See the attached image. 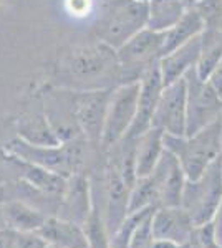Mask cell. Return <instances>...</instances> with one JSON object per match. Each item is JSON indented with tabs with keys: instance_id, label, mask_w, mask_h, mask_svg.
I'll return each mask as SVG.
<instances>
[{
	"instance_id": "obj_25",
	"label": "cell",
	"mask_w": 222,
	"mask_h": 248,
	"mask_svg": "<svg viewBox=\"0 0 222 248\" xmlns=\"http://www.w3.org/2000/svg\"><path fill=\"white\" fill-rule=\"evenodd\" d=\"M83 230L88 240V248H111V235L108 232L104 215L100 210L96 201L93 202V209L83 223Z\"/></svg>"
},
{
	"instance_id": "obj_33",
	"label": "cell",
	"mask_w": 222,
	"mask_h": 248,
	"mask_svg": "<svg viewBox=\"0 0 222 248\" xmlns=\"http://www.w3.org/2000/svg\"><path fill=\"white\" fill-rule=\"evenodd\" d=\"M76 5L73 7V10L75 14H78V15H82V12H85V10H88V3H90V0H76Z\"/></svg>"
},
{
	"instance_id": "obj_28",
	"label": "cell",
	"mask_w": 222,
	"mask_h": 248,
	"mask_svg": "<svg viewBox=\"0 0 222 248\" xmlns=\"http://www.w3.org/2000/svg\"><path fill=\"white\" fill-rule=\"evenodd\" d=\"M14 248H50L48 243L40 237L38 232L35 233H20L17 235V242Z\"/></svg>"
},
{
	"instance_id": "obj_1",
	"label": "cell",
	"mask_w": 222,
	"mask_h": 248,
	"mask_svg": "<svg viewBox=\"0 0 222 248\" xmlns=\"http://www.w3.org/2000/svg\"><path fill=\"white\" fill-rule=\"evenodd\" d=\"M62 71L85 90H103L121 85V65L118 51L100 42L76 46L63 58Z\"/></svg>"
},
{
	"instance_id": "obj_35",
	"label": "cell",
	"mask_w": 222,
	"mask_h": 248,
	"mask_svg": "<svg viewBox=\"0 0 222 248\" xmlns=\"http://www.w3.org/2000/svg\"><path fill=\"white\" fill-rule=\"evenodd\" d=\"M183 2H184V5L188 7V9H194V7L199 5L203 0H183Z\"/></svg>"
},
{
	"instance_id": "obj_31",
	"label": "cell",
	"mask_w": 222,
	"mask_h": 248,
	"mask_svg": "<svg viewBox=\"0 0 222 248\" xmlns=\"http://www.w3.org/2000/svg\"><path fill=\"white\" fill-rule=\"evenodd\" d=\"M207 79L211 81V85L217 90V93L222 96V60L217 63V66L214 68V71Z\"/></svg>"
},
{
	"instance_id": "obj_3",
	"label": "cell",
	"mask_w": 222,
	"mask_h": 248,
	"mask_svg": "<svg viewBox=\"0 0 222 248\" xmlns=\"http://www.w3.org/2000/svg\"><path fill=\"white\" fill-rule=\"evenodd\" d=\"M88 144L90 142L85 139V136H78L60 146H34L18 138L9 144L7 151L22 161L58 172L70 179L71 175L80 174L82 170L85 162V146Z\"/></svg>"
},
{
	"instance_id": "obj_20",
	"label": "cell",
	"mask_w": 222,
	"mask_h": 248,
	"mask_svg": "<svg viewBox=\"0 0 222 248\" xmlns=\"http://www.w3.org/2000/svg\"><path fill=\"white\" fill-rule=\"evenodd\" d=\"M164 154V131L151 127L136 139V175L146 177L156 169Z\"/></svg>"
},
{
	"instance_id": "obj_8",
	"label": "cell",
	"mask_w": 222,
	"mask_h": 248,
	"mask_svg": "<svg viewBox=\"0 0 222 248\" xmlns=\"http://www.w3.org/2000/svg\"><path fill=\"white\" fill-rule=\"evenodd\" d=\"M139 90V81L124 83L113 88L102 138V147L104 151H110L126 138L138 111Z\"/></svg>"
},
{
	"instance_id": "obj_16",
	"label": "cell",
	"mask_w": 222,
	"mask_h": 248,
	"mask_svg": "<svg viewBox=\"0 0 222 248\" xmlns=\"http://www.w3.org/2000/svg\"><path fill=\"white\" fill-rule=\"evenodd\" d=\"M201 55H203V35L192 38L191 42L184 43L171 53L164 55L159 60V70L164 86L184 78L192 68H197Z\"/></svg>"
},
{
	"instance_id": "obj_27",
	"label": "cell",
	"mask_w": 222,
	"mask_h": 248,
	"mask_svg": "<svg viewBox=\"0 0 222 248\" xmlns=\"http://www.w3.org/2000/svg\"><path fill=\"white\" fill-rule=\"evenodd\" d=\"M191 248H222L216 240L211 222L196 227L191 238Z\"/></svg>"
},
{
	"instance_id": "obj_26",
	"label": "cell",
	"mask_w": 222,
	"mask_h": 248,
	"mask_svg": "<svg viewBox=\"0 0 222 248\" xmlns=\"http://www.w3.org/2000/svg\"><path fill=\"white\" fill-rule=\"evenodd\" d=\"M222 60V33L219 31H205L203 33V55H201L197 73L201 78L207 79Z\"/></svg>"
},
{
	"instance_id": "obj_13",
	"label": "cell",
	"mask_w": 222,
	"mask_h": 248,
	"mask_svg": "<svg viewBox=\"0 0 222 248\" xmlns=\"http://www.w3.org/2000/svg\"><path fill=\"white\" fill-rule=\"evenodd\" d=\"M194 222L183 207H157L153 214L154 242H171L177 245L191 243Z\"/></svg>"
},
{
	"instance_id": "obj_29",
	"label": "cell",
	"mask_w": 222,
	"mask_h": 248,
	"mask_svg": "<svg viewBox=\"0 0 222 248\" xmlns=\"http://www.w3.org/2000/svg\"><path fill=\"white\" fill-rule=\"evenodd\" d=\"M18 232L10 229V227H3L0 229V248H14L17 242Z\"/></svg>"
},
{
	"instance_id": "obj_24",
	"label": "cell",
	"mask_w": 222,
	"mask_h": 248,
	"mask_svg": "<svg viewBox=\"0 0 222 248\" xmlns=\"http://www.w3.org/2000/svg\"><path fill=\"white\" fill-rule=\"evenodd\" d=\"M161 205V194L154 175L139 177L131 187L130 192V214L138 212L148 207H159Z\"/></svg>"
},
{
	"instance_id": "obj_7",
	"label": "cell",
	"mask_w": 222,
	"mask_h": 248,
	"mask_svg": "<svg viewBox=\"0 0 222 248\" xmlns=\"http://www.w3.org/2000/svg\"><path fill=\"white\" fill-rule=\"evenodd\" d=\"M188 85V133L192 136L222 119V96L209 79L201 78L197 68L186 75Z\"/></svg>"
},
{
	"instance_id": "obj_5",
	"label": "cell",
	"mask_w": 222,
	"mask_h": 248,
	"mask_svg": "<svg viewBox=\"0 0 222 248\" xmlns=\"http://www.w3.org/2000/svg\"><path fill=\"white\" fill-rule=\"evenodd\" d=\"M222 203V159H216L196 181L186 182L181 207L196 227L209 223Z\"/></svg>"
},
{
	"instance_id": "obj_10",
	"label": "cell",
	"mask_w": 222,
	"mask_h": 248,
	"mask_svg": "<svg viewBox=\"0 0 222 248\" xmlns=\"http://www.w3.org/2000/svg\"><path fill=\"white\" fill-rule=\"evenodd\" d=\"M153 127H159L166 134L186 136L188 133V85L186 78L166 85L161 93Z\"/></svg>"
},
{
	"instance_id": "obj_22",
	"label": "cell",
	"mask_w": 222,
	"mask_h": 248,
	"mask_svg": "<svg viewBox=\"0 0 222 248\" xmlns=\"http://www.w3.org/2000/svg\"><path fill=\"white\" fill-rule=\"evenodd\" d=\"M3 212H5L7 227L20 232V233H35L42 229L48 218V215L43 214L42 210L20 201L5 202Z\"/></svg>"
},
{
	"instance_id": "obj_4",
	"label": "cell",
	"mask_w": 222,
	"mask_h": 248,
	"mask_svg": "<svg viewBox=\"0 0 222 248\" xmlns=\"http://www.w3.org/2000/svg\"><path fill=\"white\" fill-rule=\"evenodd\" d=\"M148 27L146 0H110L96 27L100 42L118 50Z\"/></svg>"
},
{
	"instance_id": "obj_36",
	"label": "cell",
	"mask_w": 222,
	"mask_h": 248,
	"mask_svg": "<svg viewBox=\"0 0 222 248\" xmlns=\"http://www.w3.org/2000/svg\"><path fill=\"white\" fill-rule=\"evenodd\" d=\"M7 227V220H5V212H3V205H0V229Z\"/></svg>"
},
{
	"instance_id": "obj_14",
	"label": "cell",
	"mask_w": 222,
	"mask_h": 248,
	"mask_svg": "<svg viewBox=\"0 0 222 248\" xmlns=\"http://www.w3.org/2000/svg\"><path fill=\"white\" fill-rule=\"evenodd\" d=\"M161 194L159 207H181L183 202L184 186L188 182L186 172L181 166L179 159L164 147V154L153 170Z\"/></svg>"
},
{
	"instance_id": "obj_32",
	"label": "cell",
	"mask_w": 222,
	"mask_h": 248,
	"mask_svg": "<svg viewBox=\"0 0 222 248\" xmlns=\"http://www.w3.org/2000/svg\"><path fill=\"white\" fill-rule=\"evenodd\" d=\"M151 248H191V243H188V245H177V243H171V242H154Z\"/></svg>"
},
{
	"instance_id": "obj_12",
	"label": "cell",
	"mask_w": 222,
	"mask_h": 248,
	"mask_svg": "<svg viewBox=\"0 0 222 248\" xmlns=\"http://www.w3.org/2000/svg\"><path fill=\"white\" fill-rule=\"evenodd\" d=\"M130 192L131 187L124 182L121 175L120 166L115 155H111L106 164L104 174V195H106V207H104V222H106L110 235L115 233L130 214Z\"/></svg>"
},
{
	"instance_id": "obj_2",
	"label": "cell",
	"mask_w": 222,
	"mask_h": 248,
	"mask_svg": "<svg viewBox=\"0 0 222 248\" xmlns=\"http://www.w3.org/2000/svg\"><path fill=\"white\" fill-rule=\"evenodd\" d=\"M164 147L179 159L189 181H196L222 154V119L192 136L164 133Z\"/></svg>"
},
{
	"instance_id": "obj_9",
	"label": "cell",
	"mask_w": 222,
	"mask_h": 248,
	"mask_svg": "<svg viewBox=\"0 0 222 248\" xmlns=\"http://www.w3.org/2000/svg\"><path fill=\"white\" fill-rule=\"evenodd\" d=\"M113 88L75 91V118L88 142L102 146L104 121Z\"/></svg>"
},
{
	"instance_id": "obj_19",
	"label": "cell",
	"mask_w": 222,
	"mask_h": 248,
	"mask_svg": "<svg viewBox=\"0 0 222 248\" xmlns=\"http://www.w3.org/2000/svg\"><path fill=\"white\" fill-rule=\"evenodd\" d=\"M205 25H207V22H205L203 14L196 7L194 9H188L183 15V18L174 27H171L169 30L164 31L163 57L174 51L176 48L183 46L184 43L191 42L192 38L201 37L204 33V30L207 29Z\"/></svg>"
},
{
	"instance_id": "obj_15",
	"label": "cell",
	"mask_w": 222,
	"mask_h": 248,
	"mask_svg": "<svg viewBox=\"0 0 222 248\" xmlns=\"http://www.w3.org/2000/svg\"><path fill=\"white\" fill-rule=\"evenodd\" d=\"M93 202H95V195H93L90 179L82 175V172L71 175L68 179L65 194L60 199L58 217L71 220L83 227L93 209Z\"/></svg>"
},
{
	"instance_id": "obj_21",
	"label": "cell",
	"mask_w": 222,
	"mask_h": 248,
	"mask_svg": "<svg viewBox=\"0 0 222 248\" xmlns=\"http://www.w3.org/2000/svg\"><path fill=\"white\" fill-rule=\"evenodd\" d=\"M18 138L34 146H60L63 144L56 136L53 126L45 113H32L18 121Z\"/></svg>"
},
{
	"instance_id": "obj_6",
	"label": "cell",
	"mask_w": 222,
	"mask_h": 248,
	"mask_svg": "<svg viewBox=\"0 0 222 248\" xmlns=\"http://www.w3.org/2000/svg\"><path fill=\"white\" fill-rule=\"evenodd\" d=\"M164 31L143 29L120 46L118 60L121 65V85L139 81L149 66L159 63L163 58Z\"/></svg>"
},
{
	"instance_id": "obj_34",
	"label": "cell",
	"mask_w": 222,
	"mask_h": 248,
	"mask_svg": "<svg viewBox=\"0 0 222 248\" xmlns=\"http://www.w3.org/2000/svg\"><path fill=\"white\" fill-rule=\"evenodd\" d=\"M5 202H7V187L5 184L0 182V205H3Z\"/></svg>"
},
{
	"instance_id": "obj_37",
	"label": "cell",
	"mask_w": 222,
	"mask_h": 248,
	"mask_svg": "<svg viewBox=\"0 0 222 248\" xmlns=\"http://www.w3.org/2000/svg\"><path fill=\"white\" fill-rule=\"evenodd\" d=\"M221 159H222V154H221Z\"/></svg>"
},
{
	"instance_id": "obj_23",
	"label": "cell",
	"mask_w": 222,
	"mask_h": 248,
	"mask_svg": "<svg viewBox=\"0 0 222 248\" xmlns=\"http://www.w3.org/2000/svg\"><path fill=\"white\" fill-rule=\"evenodd\" d=\"M148 2V29L166 31L174 27L188 7L183 0H146Z\"/></svg>"
},
{
	"instance_id": "obj_18",
	"label": "cell",
	"mask_w": 222,
	"mask_h": 248,
	"mask_svg": "<svg viewBox=\"0 0 222 248\" xmlns=\"http://www.w3.org/2000/svg\"><path fill=\"white\" fill-rule=\"evenodd\" d=\"M10 155V161H14L17 166L20 167L23 174V181H25L32 189H35L40 194L45 195H53V197L62 199V195L65 194L67 186H68V177L58 174V172H53L50 169H45V167L35 166V164H30L27 161H22V159L15 157V155Z\"/></svg>"
},
{
	"instance_id": "obj_30",
	"label": "cell",
	"mask_w": 222,
	"mask_h": 248,
	"mask_svg": "<svg viewBox=\"0 0 222 248\" xmlns=\"http://www.w3.org/2000/svg\"><path fill=\"white\" fill-rule=\"evenodd\" d=\"M212 223V229H214V235H216V240L217 243L222 247V203L219 205V209H217L216 215H214V218L211 220Z\"/></svg>"
},
{
	"instance_id": "obj_17",
	"label": "cell",
	"mask_w": 222,
	"mask_h": 248,
	"mask_svg": "<svg viewBox=\"0 0 222 248\" xmlns=\"http://www.w3.org/2000/svg\"><path fill=\"white\" fill-rule=\"evenodd\" d=\"M38 233L50 248H88L83 227L56 215L47 218Z\"/></svg>"
},
{
	"instance_id": "obj_11",
	"label": "cell",
	"mask_w": 222,
	"mask_h": 248,
	"mask_svg": "<svg viewBox=\"0 0 222 248\" xmlns=\"http://www.w3.org/2000/svg\"><path fill=\"white\" fill-rule=\"evenodd\" d=\"M141 90L138 98V111H136V118L133 121L130 131H128L124 139H138L146 131L153 127V119L156 114V108L159 103L161 93L164 90V81L161 77L159 63L149 66L144 75L139 79Z\"/></svg>"
}]
</instances>
